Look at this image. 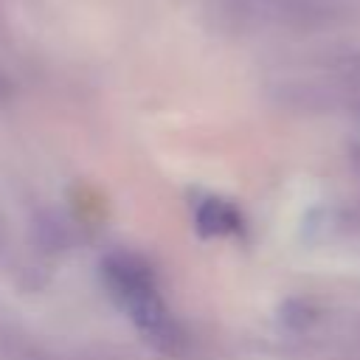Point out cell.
Wrapping results in <instances>:
<instances>
[{
  "mask_svg": "<svg viewBox=\"0 0 360 360\" xmlns=\"http://www.w3.org/2000/svg\"><path fill=\"white\" fill-rule=\"evenodd\" d=\"M214 11L239 28H307L329 14L321 0H214Z\"/></svg>",
  "mask_w": 360,
  "mask_h": 360,
  "instance_id": "7a4b0ae2",
  "label": "cell"
},
{
  "mask_svg": "<svg viewBox=\"0 0 360 360\" xmlns=\"http://www.w3.org/2000/svg\"><path fill=\"white\" fill-rule=\"evenodd\" d=\"M197 222H200V231L205 233H228L239 225V217L222 200H205L197 211Z\"/></svg>",
  "mask_w": 360,
  "mask_h": 360,
  "instance_id": "3957f363",
  "label": "cell"
},
{
  "mask_svg": "<svg viewBox=\"0 0 360 360\" xmlns=\"http://www.w3.org/2000/svg\"><path fill=\"white\" fill-rule=\"evenodd\" d=\"M104 278L121 309L138 326V332L163 352H172L180 340L177 326L155 287L152 273L132 256H112L104 262Z\"/></svg>",
  "mask_w": 360,
  "mask_h": 360,
  "instance_id": "6da1fadb",
  "label": "cell"
}]
</instances>
